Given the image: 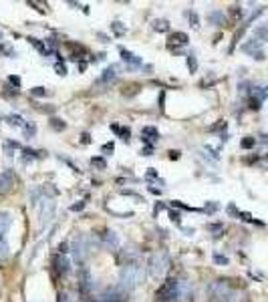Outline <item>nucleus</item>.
I'll use <instances>...</instances> for the list:
<instances>
[{"label":"nucleus","instance_id":"3c124183","mask_svg":"<svg viewBox=\"0 0 268 302\" xmlns=\"http://www.w3.org/2000/svg\"><path fill=\"white\" fill-rule=\"evenodd\" d=\"M77 69H79V71L83 73V71L87 69V63H85V61H81V63H77Z\"/></svg>","mask_w":268,"mask_h":302},{"label":"nucleus","instance_id":"49530a36","mask_svg":"<svg viewBox=\"0 0 268 302\" xmlns=\"http://www.w3.org/2000/svg\"><path fill=\"white\" fill-rule=\"evenodd\" d=\"M57 302H73V298L69 294H59V300Z\"/></svg>","mask_w":268,"mask_h":302},{"label":"nucleus","instance_id":"423d86ee","mask_svg":"<svg viewBox=\"0 0 268 302\" xmlns=\"http://www.w3.org/2000/svg\"><path fill=\"white\" fill-rule=\"evenodd\" d=\"M55 208H57V204H55V199H53L51 195L42 199V204H40V226H42V228H44V224H49V222L53 220Z\"/></svg>","mask_w":268,"mask_h":302},{"label":"nucleus","instance_id":"9d476101","mask_svg":"<svg viewBox=\"0 0 268 302\" xmlns=\"http://www.w3.org/2000/svg\"><path fill=\"white\" fill-rule=\"evenodd\" d=\"M157 137H159V131L155 129V127H143L141 129V139H143V143L145 145H149V147H153V143L157 141Z\"/></svg>","mask_w":268,"mask_h":302},{"label":"nucleus","instance_id":"4c0bfd02","mask_svg":"<svg viewBox=\"0 0 268 302\" xmlns=\"http://www.w3.org/2000/svg\"><path fill=\"white\" fill-rule=\"evenodd\" d=\"M55 71H57L59 75H67V65L59 61V63H55Z\"/></svg>","mask_w":268,"mask_h":302},{"label":"nucleus","instance_id":"37998d69","mask_svg":"<svg viewBox=\"0 0 268 302\" xmlns=\"http://www.w3.org/2000/svg\"><path fill=\"white\" fill-rule=\"evenodd\" d=\"M83 208H85V202H77V204H73V206H71V210H73V212H81Z\"/></svg>","mask_w":268,"mask_h":302},{"label":"nucleus","instance_id":"72a5a7b5","mask_svg":"<svg viewBox=\"0 0 268 302\" xmlns=\"http://www.w3.org/2000/svg\"><path fill=\"white\" fill-rule=\"evenodd\" d=\"M8 256V244H6V240L2 238L0 240V260H4Z\"/></svg>","mask_w":268,"mask_h":302},{"label":"nucleus","instance_id":"9b49d317","mask_svg":"<svg viewBox=\"0 0 268 302\" xmlns=\"http://www.w3.org/2000/svg\"><path fill=\"white\" fill-rule=\"evenodd\" d=\"M101 240H103L105 248H109V250H117V248H119V238H117V234L111 232V230H105V232L101 234Z\"/></svg>","mask_w":268,"mask_h":302},{"label":"nucleus","instance_id":"5701e85b","mask_svg":"<svg viewBox=\"0 0 268 302\" xmlns=\"http://www.w3.org/2000/svg\"><path fill=\"white\" fill-rule=\"evenodd\" d=\"M254 38L260 40V42L268 40V24H262V26H258V28L254 30Z\"/></svg>","mask_w":268,"mask_h":302},{"label":"nucleus","instance_id":"412c9836","mask_svg":"<svg viewBox=\"0 0 268 302\" xmlns=\"http://www.w3.org/2000/svg\"><path fill=\"white\" fill-rule=\"evenodd\" d=\"M6 121H8V125H14V127H24V125H26L24 119H22L20 115H16V113L6 115Z\"/></svg>","mask_w":268,"mask_h":302},{"label":"nucleus","instance_id":"ea45409f","mask_svg":"<svg viewBox=\"0 0 268 302\" xmlns=\"http://www.w3.org/2000/svg\"><path fill=\"white\" fill-rule=\"evenodd\" d=\"M188 18H190V24H192V26H198V14H196V12H188Z\"/></svg>","mask_w":268,"mask_h":302},{"label":"nucleus","instance_id":"de8ad7c7","mask_svg":"<svg viewBox=\"0 0 268 302\" xmlns=\"http://www.w3.org/2000/svg\"><path fill=\"white\" fill-rule=\"evenodd\" d=\"M141 155H153V147H149V145H145V147L141 149Z\"/></svg>","mask_w":268,"mask_h":302},{"label":"nucleus","instance_id":"e433bc0d","mask_svg":"<svg viewBox=\"0 0 268 302\" xmlns=\"http://www.w3.org/2000/svg\"><path fill=\"white\" fill-rule=\"evenodd\" d=\"M214 262H216V264H220V266H226L230 260H228L226 256H222V254H214Z\"/></svg>","mask_w":268,"mask_h":302},{"label":"nucleus","instance_id":"c756f323","mask_svg":"<svg viewBox=\"0 0 268 302\" xmlns=\"http://www.w3.org/2000/svg\"><path fill=\"white\" fill-rule=\"evenodd\" d=\"M22 129H24V135H26V137H34V135H36V125H34V123H26Z\"/></svg>","mask_w":268,"mask_h":302},{"label":"nucleus","instance_id":"13d9d810","mask_svg":"<svg viewBox=\"0 0 268 302\" xmlns=\"http://www.w3.org/2000/svg\"><path fill=\"white\" fill-rule=\"evenodd\" d=\"M2 51H4V46H2V44H0V53H2Z\"/></svg>","mask_w":268,"mask_h":302},{"label":"nucleus","instance_id":"052dcab7","mask_svg":"<svg viewBox=\"0 0 268 302\" xmlns=\"http://www.w3.org/2000/svg\"><path fill=\"white\" fill-rule=\"evenodd\" d=\"M0 34H2V32H0Z\"/></svg>","mask_w":268,"mask_h":302},{"label":"nucleus","instance_id":"603ef678","mask_svg":"<svg viewBox=\"0 0 268 302\" xmlns=\"http://www.w3.org/2000/svg\"><path fill=\"white\" fill-rule=\"evenodd\" d=\"M169 159H180V151H169Z\"/></svg>","mask_w":268,"mask_h":302},{"label":"nucleus","instance_id":"c85d7f7f","mask_svg":"<svg viewBox=\"0 0 268 302\" xmlns=\"http://www.w3.org/2000/svg\"><path fill=\"white\" fill-rule=\"evenodd\" d=\"M51 127H53L55 131H63V129L67 127V123L61 121V119H57V117H53V119H51Z\"/></svg>","mask_w":268,"mask_h":302},{"label":"nucleus","instance_id":"79ce46f5","mask_svg":"<svg viewBox=\"0 0 268 302\" xmlns=\"http://www.w3.org/2000/svg\"><path fill=\"white\" fill-rule=\"evenodd\" d=\"M157 103H159V111H163V107H165V105H163V103H165V93H163V91L159 93V99H157Z\"/></svg>","mask_w":268,"mask_h":302},{"label":"nucleus","instance_id":"a211bd4d","mask_svg":"<svg viewBox=\"0 0 268 302\" xmlns=\"http://www.w3.org/2000/svg\"><path fill=\"white\" fill-rule=\"evenodd\" d=\"M117 71H119V67L117 65H111V67H107L105 71H103V75H101V83H109V81H115L117 79Z\"/></svg>","mask_w":268,"mask_h":302},{"label":"nucleus","instance_id":"a19ab883","mask_svg":"<svg viewBox=\"0 0 268 302\" xmlns=\"http://www.w3.org/2000/svg\"><path fill=\"white\" fill-rule=\"evenodd\" d=\"M67 252H69V244H67V242H61V244H59V254H65V256H67Z\"/></svg>","mask_w":268,"mask_h":302},{"label":"nucleus","instance_id":"8fccbe9b","mask_svg":"<svg viewBox=\"0 0 268 302\" xmlns=\"http://www.w3.org/2000/svg\"><path fill=\"white\" fill-rule=\"evenodd\" d=\"M218 210V204H208L206 206V212H216Z\"/></svg>","mask_w":268,"mask_h":302},{"label":"nucleus","instance_id":"6ab92c4d","mask_svg":"<svg viewBox=\"0 0 268 302\" xmlns=\"http://www.w3.org/2000/svg\"><path fill=\"white\" fill-rule=\"evenodd\" d=\"M260 44H262L260 40L250 38L248 42H244V44H242V51H244V53H252V57H254L256 53H260V51H256V48H260Z\"/></svg>","mask_w":268,"mask_h":302},{"label":"nucleus","instance_id":"20e7f679","mask_svg":"<svg viewBox=\"0 0 268 302\" xmlns=\"http://www.w3.org/2000/svg\"><path fill=\"white\" fill-rule=\"evenodd\" d=\"M71 250H73L77 262H85V258L89 256V250H91V248H89V240H87V236L77 234V236L73 238V242H71Z\"/></svg>","mask_w":268,"mask_h":302},{"label":"nucleus","instance_id":"b1692460","mask_svg":"<svg viewBox=\"0 0 268 302\" xmlns=\"http://www.w3.org/2000/svg\"><path fill=\"white\" fill-rule=\"evenodd\" d=\"M153 30H155V32H167V30H169V22L163 20V18H161V20L157 18V20H153Z\"/></svg>","mask_w":268,"mask_h":302},{"label":"nucleus","instance_id":"c03bdc74","mask_svg":"<svg viewBox=\"0 0 268 302\" xmlns=\"http://www.w3.org/2000/svg\"><path fill=\"white\" fill-rule=\"evenodd\" d=\"M208 230H212V232H222V230H224V226H222V224H210V226H208Z\"/></svg>","mask_w":268,"mask_h":302},{"label":"nucleus","instance_id":"7ed1b4c3","mask_svg":"<svg viewBox=\"0 0 268 302\" xmlns=\"http://www.w3.org/2000/svg\"><path fill=\"white\" fill-rule=\"evenodd\" d=\"M155 296H157L159 302H175L177 300V280L175 278L165 280L161 284V288H157Z\"/></svg>","mask_w":268,"mask_h":302},{"label":"nucleus","instance_id":"473e14b6","mask_svg":"<svg viewBox=\"0 0 268 302\" xmlns=\"http://www.w3.org/2000/svg\"><path fill=\"white\" fill-rule=\"evenodd\" d=\"M30 95H32V97H38V99H40V97H47V89H44V87H34V89H30Z\"/></svg>","mask_w":268,"mask_h":302},{"label":"nucleus","instance_id":"4d7b16f0","mask_svg":"<svg viewBox=\"0 0 268 302\" xmlns=\"http://www.w3.org/2000/svg\"><path fill=\"white\" fill-rule=\"evenodd\" d=\"M99 302H113V300H109V298H101Z\"/></svg>","mask_w":268,"mask_h":302},{"label":"nucleus","instance_id":"f03ea898","mask_svg":"<svg viewBox=\"0 0 268 302\" xmlns=\"http://www.w3.org/2000/svg\"><path fill=\"white\" fill-rule=\"evenodd\" d=\"M169 266H171L169 256H167L163 250L153 252V254L149 256V260H147V272H149V276H151V278H155V280L163 278V276L167 274Z\"/></svg>","mask_w":268,"mask_h":302},{"label":"nucleus","instance_id":"39448f33","mask_svg":"<svg viewBox=\"0 0 268 302\" xmlns=\"http://www.w3.org/2000/svg\"><path fill=\"white\" fill-rule=\"evenodd\" d=\"M77 284H79V292L81 294H89L93 290V276L89 272L87 266L79 268V276H77Z\"/></svg>","mask_w":268,"mask_h":302},{"label":"nucleus","instance_id":"c9c22d12","mask_svg":"<svg viewBox=\"0 0 268 302\" xmlns=\"http://www.w3.org/2000/svg\"><path fill=\"white\" fill-rule=\"evenodd\" d=\"M169 218H171V222H173V224H177V226L182 224V214H180V212L169 210Z\"/></svg>","mask_w":268,"mask_h":302},{"label":"nucleus","instance_id":"393cba45","mask_svg":"<svg viewBox=\"0 0 268 302\" xmlns=\"http://www.w3.org/2000/svg\"><path fill=\"white\" fill-rule=\"evenodd\" d=\"M20 149V143L18 141H4V153L6 155H14V151H18Z\"/></svg>","mask_w":268,"mask_h":302},{"label":"nucleus","instance_id":"864d4df0","mask_svg":"<svg viewBox=\"0 0 268 302\" xmlns=\"http://www.w3.org/2000/svg\"><path fill=\"white\" fill-rule=\"evenodd\" d=\"M147 177H157V171H153V169H149V171H147Z\"/></svg>","mask_w":268,"mask_h":302},{"label":"nucleus","instance_id":"2eb2a0df","mask_svg":"<svg viewBox=\"0 0 268 302\" xmlns=\"http://www.w3.org/2000/svg\"><path fill=\"white\" fill-rule=\"evenodd\" d=\"M188 40H190V36H188L186 32H173V34L169 36V44H167V46L177 48L180 44H188Z\"/></svg>","mask_w":268,"mask_h":302},{"label":"nucleus","instance_id":"f704fd0d","mask_svg":"<svg viewBox=\"0 0 268 302\" xmlns=\"http://www.w3.org/2000/svg\"><path fill=\"white\" fill-rule=\"evenodd\" d=\"M22 153H24V159H38L40 157V151H34V149H22Z\"/></svg>","mask_w":268,"mask_h":302},{"label":"nucleus","instance_id":"bb28decb","mask_svg":"<svg viewBox=\"0 0 268 302\" xmlns=\"http://www.w3.org/2000/svg\"><path fill=\"white\" fill-rule=\"evenodd\" d=\"M171 208H180V210H188V212H202V210H198V208H194V206H188V204H184V202H177V199L171 202Z\"/></svg>","mask_w":268,"mask_h":302},{"label":"nucleus","instance_id":"f257e3e1","mask_svg":"<svg viewBox=\"0 0 268 302\" xmlns=\"http://www.w3.org/2000/svg\"><path fill=\"white\" fill-rule=\"evenodd\" d=\"M141 282H143V268L137 262L135 264H125L121 268V272H119V288L121 290L129 292V290L137 288Z\"/></svg>","mask_w":268,"mask_h":302},{"label":"nucleus","instance_id":"f8f14e48","mask_svg":"<svg viewBox=\"0 0 268 302\" xmlns=\"http://www.w3.org/2000/svg\"><path fill=\"white\" fill-rule=\"evenodd\" d=\"M12 181H14V175H12L10 169L0 171V193H6L12 187Z\"/></svg>","mask_w":268,"mask_h":302},{"label":"nucleus","instance_id":"dca6fc26","mask_svg":"<svg viewBox=\"0 0 268 302\" xmlns=\"http://www.w3.org/2000/svg\"><path fill=\"white\" fill-rule=\"evenodd\" d=\"M192 294V286L186 280H177V300H186Z\"/></svg>","mask_w":268,"mask_h":302},{"label":"nucleus","instance_id":"58836bf2","mask_svg":"<svg viewBox=\"0 0 268 302\" xmlns=\"http://www.w3.org/2000/svg\"><path fill=\"white\" fill-rule=\"evenodd\" d=\"M8 83H10V85H14V87L18 89V87H20V77H16V75H10V77H8Z\"/></svg>","mask_w":268,"mask_h":302},{"label":"nucleus","instance_id":"aec40b11","mask_svg":"<svg viewBox=\"0 0 268 302\" xmlns=\"http://www.w3.org/2000/svg\"><path fill=\"white\" fill-rule=\"evenodd\" d=\"M111 131H115L117 135H121V139H123V141H129V137H131V131H129L127 127H119L117 123H113V125H111Z\"/></svg>","mask_w":268,"mask_h":302},{"label":"nucleus","instance_id":"a18cd8bd","mask_svg":"<svg viewBox=\"0 0 268 302\" xmlns=\"http://www.w3.org/2000/svg\"><path fill=\"white\" fill-rule=\"evenodd\" d=\"M232 14H234L236 18H240V16H242V8H240V6H232Z\"/></svg>","mask_w":268,"mask_h":302},{"label":"nucleus","instance_id":"1a4fd4ad","mask_svg":"<svg viewBox=\"0 0 268 302\" xmlns=\"http://www.w3.org/2000/svg\"><path fill=\"white\" fill-rule=\"evenodd\" d=\"M53 266H55V270H57L59 276H67L71 272V260L65 254H57L53 258Z\"/></svg>","mask_w":268,"mask_h":302},{"label":"nucleus","instance_id":"2f4dec72","mask_svg":"<svg viewBox=\"0 0 268 302\" xmlns=\"http://www.w3.org/2000/svg\"><path fill=\"white\" fill-rule=\"evenodd\" d=\"M240 145H242V149H252V147L256 145V139H254V137H244Z\"/></svg>","mask_w":268,"mask_h":302},{"label":"nucleus","instance_id":"bf43d9fd","mask_svg":"<svg viewBox=\"0 0 268 302\" xmlns=\"http://www.w3.org/2000/svg\"><path fill=\"white\" fill-rule=\"evenodd\" d=\"M89 302H95V300H89Z\"/></svg>","mask_w":268,"mask_h":302},{"label":"nucleus","instance_id":"ddd939ff","mask_svg":"<svg viewBox=\"0 0 268 302\" xmlns=\"http://www.w3.org/2000/svg\"><path fill=\"white\" fill-rule=\"evenodd\" d=\"M119 53H121V59H123V61H125L129 67H143V61H141L137 55H133L131 51H127V48H121Z\"/></svg>","mask_w":268,"mask_h":302},{"label":"nucleus","instance_id":"6e6d98bb","mask_svg":"<svg viewBox=\"0 0 268 302\" xmlns=\"http://www.w3.org/2000/svg\"><path fill=\"white\" fill-rule=\"evenodd\" d=\"M91 139H89V133H83V143H89Z\"/></svg>","mask_w":268,"mask_h":302},{"label":"nucleus","instance_id":"5fc2aeb1","mask_svg":"<svg viewBox=\"0 0 268 302\" xmlns=\"http://www.w3.org/2000/svg\"><path fill=\"white\" fill-rule=\"evenodd\" d=\"M149 191H151V193H155V195H159V193H161V189H157V187H149Z\"/></svg>","mask_w":268,"mask_h":302},{"label":"nucleus","instance_id":"4468645a","mask_svg":"<svg viewBox=\"0 0 268 302\" xmlns=\"http://www.w3.org/2000/svg\"><path fill=\"white\" fill-rule=\"evenodd\" d=\"M226 14L222 12V10H212V12H208V22L210 24H214V26H224L226 24Z\"/></svg>","mask_w":268,"mask_h":302},{"label":"nucleus","instance_id":"7c9ffc66","mask_svg":"<svg viewBox=\"0 0 268 302\" xmlns=\"http://www.w3.org/2000/svg\"><path fill=\"white\" fill-rule=\"evenodd\" d=\"M91 165L97 167V169H105V167H107V161H105L103 157H93V159H91Z\"/></svg>","mask_w":268,"mask_h":302},{"label":"nucleus","instance_id":"6e6552de","mask_svg":"<svg viewBox=\"0 0 268 302\" xmlns=\"http://www.w3.org/2000/svg\"><path fill=\"white\" fill-rule=\"evenodd\" d=\"M268 97V87L266 85H260V87H254L250 91V109H260L262 101Z\"/></svg>","mask_w":268,"mask_h":302},{"label":"nucleus","instance_id":"f3484780","mask_svg":"<svg viewBox=\"0 0 268 302\" xmlns=\"http://www.w3.org/2000/svg\"><path fill=\"white\" fill-rule=\"evenodd\" d=\"M10 224H12V216H10L8 212H0V240H2L4 234L8 232Z\"/></svg>","mask_w":268,"mask_h":302},{"label":"nucleus","instance_id":"a878e982","mask_svg":"<svg viewBox=\"0 0 268 302\" xmlns=\"http://www.w3.org/2000/svg\"><path fill=\"white\" fill-rule=\"evenodd\" d=\"M111 30H113L117 36H123V34L127 32V26H123L119 20H115V22H111Z\"/></svg>","mask_w":268,"mask_h":302},{"label":"nucleus","instance_id":"09e8293b","mask_svg":"<svg viewBox=\"0 0 268 302\" xmlns=\"http://www.w3.org/2000/svg\"><path fill=\"white\" fill-rule=\"evenodd\" d=\"M113 149H115V145H113V143H105V145H103V151H105V153H109V151L113 153Z\"/></svg>","mask_w":268,"mask_h":302},{"label":"nucleus","instance_id":"cd10ccee","mask_svg":"<svg viewBox=\"0 0 268 302\" xmlns=\"http://www.w3.org/2000/svg\"><path fill=\"white\" fill-rule=\"evenodd\" d=\"M188 69H190V73H196L198 71V59H196V55H188Z\"/></svg>","mask_w":268,"mask_h":302},{"label":"nucleus","instance_id":"0eeeda50","mask_svg":"<svg viewBox=\"0 0 268 302\" xmlns=\"http://www.w3.org/2000/svg\"><path fill=\"white\" fill-rule=\"evenodd\" d=\"M212 294H214V298L218 302H222L228 294H232L234 290L230 288V284H228V280H216L214 284H212Z\"/></svg>","mask_w":268,"mask_h":302},{"label":"nucleus","instance_id":"4be33fe9","mask_svg":"<svg viewBox=\"0 0 268 302\" xmlns=\"http://www.w3.org/2000/svg\"><path fill=\"white\" fill-rule=\"evenodd\" d=\"M28 42H30V44H32V46L40 53V55H44V57H47V55H51V53H49V48H47V44H44V42H40L38 38H28Z\"/></svg>","mask_w":268,"mask_h":302}]
</instances>
